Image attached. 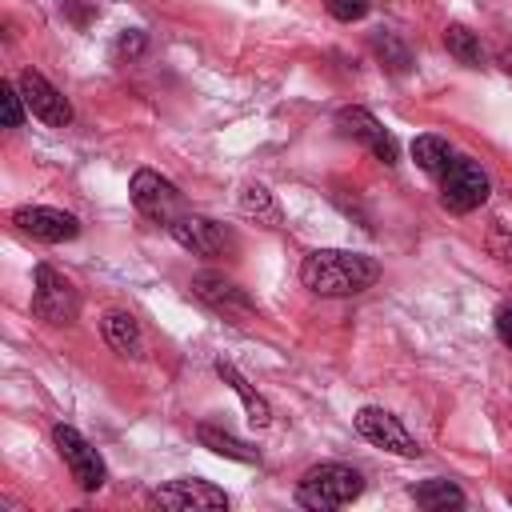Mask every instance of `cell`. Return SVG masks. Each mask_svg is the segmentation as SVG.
<instances>
[{"label":"cell","instance_id":"cell-16","mask_svg":"<svg viewBox=\"0 0 512 512\" xmlns=\"http://www.w3.org/2000/svg\"><path fill=\"white\" fill-rule=\"evenodd\" d=\"M216 376L244 400V412H248V424H252V428H268V424H272V408H268V400H264V396H260V392H256L232 364L220 360V364H216Z\"/></svg>","mask_w":512,"mask_h":512},{"label":"cell","instance_id":"cell-2","mask_svg":"<svg viewBox=\"0 0 512 512\" xmlns=\"http://www.w3.org/2000/svg\"><path fill=\"white\" fill-rule=\"evenodd\" d=\"M364 492V476L348 464H316L300 476L296 484V500L300 508L308 512H332V508H344L352 504L356 496Z\"/></svg>","mask_w":512,"mask_h":512},{"label":"cell","instance_id":"cell-27","mask_svg":"<svg viewBox=\"0 0 512 512\" xmlns=\"http://www.w3.org/2000/svg\"><path fill=\"white\" fill-rule=\"evenodd\" d=\"M496 64H500V68H504V72H508V76H512V48H504V52H500V56H496Z\"/></svg>","mask_w":512,"mask_h":512},{"label":"cell","instance_id":"cell-13","mask_svg":"<svg viewBox=\"0 0 512 512\" xmlns=\"http://www.w3.org/2000/svg\"><path fill=\"white\" fill-rule=\"evenodd\" d=\"M192 296L204 300V304L216 308V312H240V316H252V312H256L252 296H248L240 284H232L228 276H220V272H200V276H192Z\"/></svg>","mask_w":512,"mask_h":512},{"label":"cell","instance_id":"cell-18","mask_svg":"<svg viewBox=\"0 0 512 512\" xmlns=\"http://www.w3.org/2000/svg\"><path fill=\"white\" fill-rule=\"evenodd\" d=\"M412 500L428 512H444V508H464V492L452 480H424L412 488Z\"/></svg>","mask_w":512,"mask_h":512},{"label":"cell","instance_id":"cell-12","mask_svg":"<svg viewBox=\"0 0 512 512\" xmlns=\"http://www.w3.org/2000/svg\"><path fill=\"white\" fill-rule=\"evenodd\" d=\"M168 232H172V240H176L180 248H188V252H196V256H220L224 248H232L228 228L216 224V220H208V216H196V212L176 216V220L168 224Z\"/></svg>","mask_w":512,"mask_h":512},{"label":"cell","instance_id":"cell-24","mask_svg":"<svg viewBox=\"0 0 512 512\" xmlns=\"http://www.w3.org/2000/svg\"><path fill=\"white\" fill-rule=\"evenodd\" d=\"M116 52L120 56H140L144 52V32H136V28H128V32H120V40H116Z\"/></svg>","mask_w":512,"mask_h":512},{"label":"cell","instance_id":"cell-23","mask_svg":"<svg viewBox=\"0 0 512 512\" xmlns=\"http://www.w3.org/2000/svg\"><path fill=\"white\" fill-rule=\"evenodd\" d=\"M324 8H328L336 20L352 24V20H360V16L368 12V0H324Z\"/></svg>","mask_w":512,"mask_h":512},{"label":"cell","instance_id":"cell-10","mask_svg":"<svg viewBox=\"0 0 512 512\" xmlns=\"http://www.w3.org/2000/svg\"><path fill=\"white\" fill-rule=\"evenodd\" d=\"M356 432L368 440V444H376V448H384V452H396V456H420V444L408 436V428L392 416V412H384V408H360L356 412Z\"/></svg>","mask_w":512,"mask_h":512},{"label":"cell","instance_id":"cell-28","mask_svg":"<svg viewBox=\"0 0 512 512\" xmlns=\"http://www.w3.org/2000/svg\"><path fill=\"white\" fill-rule=\"evenodd\" d=\"M88 4H96V0H88Z\"/></svg>","mask_w":512,"mask_h":512},{"label":"cell","instance_id":"cell-4","mask_svg":"<svg viewBox=\"0 0 512 512\" xmlns=\"http://www.w3.org/2000/svg\"><path fill=\"white\" fill-rule=\"evenodd\" d=\"M488 192H492V184H488V176H484V168L476 160H452L440 172V204L448 212L464 216V212L480 208L488 200Z\"/></svg>","mask_w":512,"mask_h":512},{"label":"cell","instance_id":"cell-8","mask_svg":"<svg viewBox=\"0 0 512 512\" xmlns=\"http://www.w3.org/2000/svg\"><path fill=\"white\" fill-rule=\"evenodd\" d=\"M336 128L344 132V136H352L356 144H364L380 164H396V140H392V132L368 112V108H340L336 112Z\"/></svg>","mask_w":512,"mask_h":512},{"label":"cell","instance_id":"cell-22","mask_svg":"<svg viewBox=\"0 0 512 512\" xmlns=\"http://www.w3.org/2000/svg\"><path fill=\"white\" fill-rule=\"evenodd\" d=\"M0 108H4V128H20V124H24L28 104H24V96H20V84H12V80L0 84Z\"/></svg>","mask_w":512,"mask_h":512},{"label":"cell","instance_id":"cell-17","mask_svg":"<svg viewBox=\"0 0 512 512\" xmlns=\"http://www.w3.org/2000/svg\"><path fill=\"white\" fill-rule=\"evenodd\" d=\"M196 440H200L208 452L224 456V460H240V464H256V460H260V452H256L252 444H244L240 436H232V432H224V428H216V424H196Z\"/></svg>","mask_w":512,"mask_h":512},{"label":"cell","instance_id":"cell-6","mask_svg":"<svg viewBox=\"0 0 512 512\" xmlns=\"http://www.w3.org/2000/svg\"><path fill=\"white\" fill-rule=\"evenodd\" d=\"M128 192H132L136 212L148 216V220H156V224H172V220L180 216V192H176V184L164 180V176L152 172V168H136Z\"/></svg>","mask_w":512,"mask_h":512},{"label":"cell","instance_id":"cell-26","mask_svg":"<svg viewBox=\"0 0 512 512\" xmlns=\"http://www.w3.org/2000/svg\"><path fill=\"white\" fill-rule=\"evenodd\" d=\"M496 336L512 348V304H504V308L496 312Z\"/></svg>","mask_w":512,"mask_h":512},{"label":"cell","instance_id":"cell-5","mask_svg":"<svg viewBox=\"0 0 512 512\" xmlns=\"http://www.w3.org/2000/svg\"><path fill=\"white\" fill-rule=\"evenodd\" d=\"M52 444H56V452H60V460L68 464V472H72V480L84 488V492H96V488H104V480H108V472H104V460H100V452L72 428V424H56L52 428Z\"/></svg>","mask_w":512,"mask_h":512},{"label":"cell","instance_id":"cell-9","mask_svg":"<svg viewBox=\"0 0 512 512\" xmlns=\"http://www.w3.org/2000/svg\"><path fill=\"white\" fill-rule=\"evenodd\" d=\"M12 224L44 244H64V240H76L80 232V220L64 208H48V204H24L12 212Z\"/></svg>","mask_w":512,"mask_h":512},{"label":"cell","instance_id":"cell-21","mask_svg":"<svg viewBox=\"0 0 512 512\" xmlns=\"http://www.w3.org/2000/svg\"><path fill=\"white\" fill-rule=\"evenodd\" d=\"M412 160L424 168V172H444L452 164V148L444 136H416L412 140Z\"/></svg>","mask_w":512,"mask_h":512},{"label":"cell","instance_id":"cell-7","mask_svg":"<svg viewBox=\"0 0 512 512\" xmlns=\"http://www.w3.org/2000/svg\"><path fill=\"white\" fill-rule=\"evenodd\" d=\"M156 508H172V512H212V508H228L224 488L200 480V476H184V480H168L152 492Z\"/></svg>","mask_w":512,"mask_h":512},{"label":"cell","instance_id":"cell-15","mask_svg":"<svg viewBox=\"0 0 512 512\" xmlns=\"http://www.w3.org/2000/svg\"><path fill=\"white\" fill-rule=\"evenodd\" d=\"M240 216L252 220V224H260V228H280L284 224V208H280V200L264 184H244V192H240Z\"/></svg>","mask_w":512,"mask_h":512},{"label":"cell","instance_id":"cell-14","mask_svg":"<svg viewBox=\"0 0 512 512\" xmlns=\"http://www.w3.org/2000/svg\"><path fill=\"white\" fill-rule=\"evenodd\" d=\"M100 336H104V344H108L116 356H128V360H136V356L144 352V336H140V324H136V316H132V312H124V308H112V312H104V320H100Z\"/></svg>","mask_w":512,"mask_h":512},{"label":"cell","instance_id":"cell-25","mask_svg":"<svg viewBox=\"0 0 512 512\" xmlns=\"http://www.w3.org/2000/svg\"><path fill=\"white\" fill-rule=\"evenodd\" d=\"M488 248H492V256H500L504 264H512V232H492Z\"/></svg>","mask_w":512,"mask_h":512},{"label":"cell","instance_id":"cell-20","mask_svg":"<svg viewBox=\"0 0 512 512\" xmlns=\"http://www.w3.org/2000/svg\"><path fill=\"white\" fill-rule=\"evenodd\" d=\"M372 48H376V56H380V64H384L388 72L404 76V72L412 68V52H408V44H404L396 32H376V36H372Z\"/></svg>","mask_w":512,"mask_h":512},{"label":"cell","instance_id":"cell-1","mask_svg":"<svg viewBox=\"0 0 512 512\" xmlns=\"http://www.w3.org/2000/svg\"><path fill=\"white\" fill-rule=\"evenodd\" d=\"M376 276H380V264L372 256L348 252V248H316L300 264V280L316 296H356V292L372 288Z\"/></svg>","mask_w":512,"mask_h":512},{"label":"cell","instance_id":"cell-3","mask_svg":"<svg viewBox=\"0 0 512 512\" xmlns=\"http://www.w3.org/2000/svg\"><path fill=\"white\" fill-rule=\"evenodd\" d=\"M32 312L44 324H72L80 312V296L68 276H60L52 264H36L32 272Z\"/></svg>","mask_w":512,"mask_h":512},{"label":"cell","instance_id":"cell-19","mask_svg":"<svg viewBox=\"0 0 512 512\" xmlns=\"http://www.w3.org/2000/svg\"><path fill=\"white\" fill-rule=\"evenodd\" d=\"M444 48H448L460 64H468V68H480V60H484L476 32L464 28V24H448V28H444Z\"/></svg>","mask_w":512,"mask_h":512},{"label":"cell","instance_id":"cell-11","mask_svg":"<svg viewBox=\"0 0 512 512\" xmlns=\"http://www.w3.org/2000/svg\"><path fill=\"white\" fill-rule=\"evenodd\" d=\"M16 84H20V96H24V104H28V112H32L36 120H44V124H52V128H64V124L72 120V104L64 100V92H60L56 84H48L36 68H24Z\"/></svg>","mask_w":512,"mask_h":512}]
</instances>
